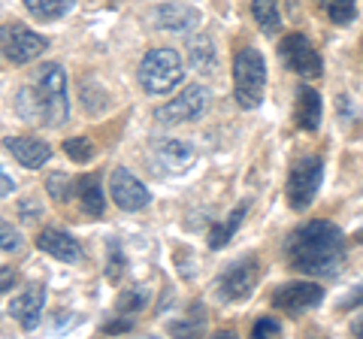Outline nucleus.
<instances>
[{
	"label": "nucleus",
	"mask_w": 363,
	"mask_h": 339,
	"mask_svg": "<svg viewBox=\"0 0 363 339\" xmlns=\"http://www.w3.org/2000/svg\"><path fill=\"white\" fill-rule=\"evenodd\" d=\"M285 255L306 276H333L345 261V236L330 221H309L288 236Z\"/></svg>",
	"instance_id": "1"
},
{
	"label": "nucleus",
	"mask_w": 363,
	"mask_h": 339,
	"mask_svg": "<svg viewBox=\"0 0 363 339\" xmlns=\"http://www.w3.org/2000/svg\"><path fill=\"white\" fill-rule=\"evenodd\" d=\"M18 116L30 124H49L58 128L70 116L67 104V73L61 64H40L33 70L30 85H25L16 97Z\"/></svg>",
	"instance_id": "2"
},
{
	"label": "nucleus",
	"mask_w": 363,
	"mask_h": 339,
	"mask_svg": "<svg viewBox=\"0 0 363 339\" xmlns=\"http://www.w3.org/2000/svg\"><path fill=\"white\" fill-rule=\"evenodd\" d=\"M267 91V64L257 49H242L233 61V97L242 109L260 106Z\"/></svg>",
	"instance_id": "3"
},
{
	"label": "nucleus",
	"mask_w": 363,
	"mask_h": 339,
	"mask_svg": "<svg viewBox=\"0 0 363 339\" xmlns=\"http://www.w3.org/2000/svg\"><path fill=\"white\" fill-rule=\"evenodd\" d=\"M182 58L173 49H152L140 64V82L149 94H169L182 82Z\"/></svg>",
	"instance_id": "4"
},
{
	"label": "nucleus",
	"mask_w": 363,
	"mask_h": 339,
	"mask_svg": "<svg viewBox=\"0 0 363 339\" xmlns=\"http://www.w3.org/2000/svg\"><path fill=\"white\" fill-rule=\"evenodd\" d=\"M45 49H49V40H45L43 33L25 28V25L0 28V67H6V64H30Z\"/></svg>",
	"instance_id": "5"
},
{
	"label": "nucleus",
	"mask_w": 363,
	"mask_h": 339,
	"mask_svg": "<svg viewBox=\"0 0 363 339\" xmlns=\"http://www.w3.org/2000/svg\"><path fill=\"white\" fill-rule=\"evenodd\" d=\"M324 179V161L321 157H303V161L294 164L291 179H288V203L297 212H303L309 203L315 200L318 188H321Z\"/></svg>",
	"instance_id": "6"
},
{
	"label": "nucleus",
	"mask_w": 363,
	"mask_h": 339,
	"mask_svg": "<svg viewBox=\"0 0 363 339\" xmlns=\"http://www.w3.org/2000/svg\"><path fill=\"white\" fill-rule=\"evenodd\" d=\"M279 49H281V61H285V67L291 73L306 76V79L321 76V55L315 52V46L303 37V33H288Z\"/></svg>",
	"instance_id": "7"
},
{
	"label": "nucleus",
	"mask_w": 363,
	"mask_h": 339,
	"mask_svg": "<svg viewBox=\"0 0 363 339\" xmlns=\"http://www.w3.org/2000/svg\"><path fill=\"white\" fill-rule=\"evenodd\" d=\"M109 194H112V200H116V206L124 209V212L145 209L152 203L149 188H145L128 167H116V173L109 176Z\"/></svg>",
	"instance_id": "8"
},
{
	"label": "nucleus",
	"mask_w": 363,
	"mask_h": 339,
	"mask_svg": "<svg viewBox=\"0 0 363 339\" xmlns=\"http://www.w3.org/2000/svg\"><path fill=\"white\" fill-rule=\"evenodd\" d=\"M206 100H209V91L203 85H188L185 91L179 97H173L169 104H164L157 109V121L161 124H179V121H194L203 116V109H206Z\"/></svg>",
	"instance_id": "9"
},
{
	"label": "nucleus",
	"mask_w": 363,
	"mask_h": 339,
	"mask_svg": "<svg viewBox=\"0 0 363 339\" xmlns=\"http://www.w3.org/2000/svg\"><path fill=\"white\" fill-rule=\"evenodd\" d=\"M257 276H260L257 257H242V261H236L230 269H224V276L218 279V294H221V300H230V303L245 300L248 294L255 291Z\"/></svg>",
	"instance_id": "10"
},
{
	"label": "nucleus",
	"mask_w": 363,
	"mask_h": 339,
	"mask_svg": "<svg viewBox=\"0 0 363 339\" xmlns=\"http://www.w3.org/2000/svg\"><path fill=\"white\" fill-rule=\"evenodd\" d=\"M321 297H324V291L318 288L315 282H288V285H281L276 294H272V306L281 309V312L300 315L303 309L318 306Z\"/></svg>",
	"instance_id": "11"
},
{
	"label": "nucleus",
	"mask_w": 363,
	"mask_h": 339,
	"mask_svg": "<svg viewBox=\"0 0 363 339\" xmlns=\"http://www.w3.org/2000/svg\"><path fill=\"white\" fill-rule=\"evenodd\" d=\"M37 245L43 248L45 255L58 257L61 264H79V261H82V245H79V240H73V236L64 233V230L45 228V230L37 236Z\"/></svg>",
	"instance_id": "12"
},
{
	"label": "nucleus",
	"mask_w": 363,
	"mask_h": 339,
	"mask_svg": "<svg viewBox=\"0 0 363 339\" xmlns=\"http://www.w3.org/2000/svg\"><path fill=\"white\" fill-rule=\"evenodd\" d=\"M4 145L25 170H37L52 157V149L37 137H6Z\"/></svg>",
	"instance_id": "13"
},
{
	"label": "nucleus",
	"mask_w": 363,
	"mask_h": 339,
	"mask_svg": "<svg viewBox=\"0 0 363 339\" xmlns=\"http://www.w3.org/2000/svg\"><path fill=\"white\" fill-rule=\"evenodd\" d=\"M43 300H45L43 285H28L25 291L18 294V297H13V303H9V315H13V318L25 327V330H33L37 321H40Z\"/></svg>",
	"instance_id": "14"
},
{
	"label": "nucleus",
	"mask_w": 363,
	"mask_h": 339,
	"mask_svg": "<svg viewBox=\"0 0 363 339\" xmlns=\"http://www.w3.org/2000/svg\"><path fill=\"white\" fill-rule=\"evenodd\" d=\"M321 97H318L315 88L303 85L297 91V106H294V118H297L300 130H315L321 124Z\"/></svg>",
	"instance_id": "15"
},
{
	"label": "nucleus",
	"mask_w": 363,
	"mask_h": 339,
	"mask_svg": "<svg viewBox=\"0 0 363 339\" xmlns=\"http://www.w3.org/2000/svg\"><path fill=\"white\" fill-rule=\"evenodd\" d=\"M157 28H164V30H191L200 21V13L197 9H191V6H182V4H164V6H157Z\"/></svg>",
	"instance_id": "16"
},
{
	"label": "nucleus",
	"mask_w": 363,
	"mask_h": 339,
	"mask_svg": "<svg viewBox=\"0 0 363 339\" xmlns=\"http://www.w3.org/2000/svg\"><path fill=\"white\" fill-rule=\"evenodd\" d=\"M76 191H79V200H82V212L88 218H100L106 209V197H104V188H100V176L91 173L76 179Z\"/></svg>",
	"instance_id": "17"
},
{
	"label": "nucleus",
	"mask_w": 363,
	"mask_h": 339,
	"mask_svg": "<svg viewBox=\"0 0 363 339\" xmlns=\"http://www.w3.org/2000/svg\"><path fill=\"white\" fill-rule=\"evenodd\" d=\"M157 157H161L164 167H169L173 173H182V170H188V164L194 161V149L182 140H167V143H161V149H157Z\"/></svg>",
	"instance_id": "18"
},
{
	"label": "nucleus",
	"mask_w": 363,
	"mask_h": 339,
	"mask_svg": "<svg viewBox=\"0 0 363 339\" xmlns=\"http://www.w3.org/2000/svg\"><path fill=\"white\" fill-rule=\"evenodd\" d=\"M76 0H25V9L40 21H55L73 9Z\"/></svg>",
	"instance_id": "19"
},
{
	"label": "nucleus",
	"mask_w": 363,
	"mask_h": 339,
	"mask_svg": "<svg viewBox=\"0 0 363 339\" xmlns=\"http://www.w3.org/2000/svg\"><path fill=\"white\" fill-rule=\"evenodd\" d=\"M252 13H255V21L260 25V30H264V33H276L279 30V25H281L279 0H255Z\"/></svg>",
	"instance_id": "20"
},
{
	"label": "nucleus",
	"mask_w": 363,
	"mask_h": 339,
	"mask_svg": "<svg viewBox=\"0 0 363 339\" xmlns=\"http://www.w3.org/2000/svg\"><path fill=\"white\" fill-rule=\"evenodd\" d=\"M245 209H248L245 203H242V206H236L230 218H227L224 224H215V228L209 230V245H212V248H224V245H227V240L233 236V230L240 228V221H242V216H245Z\"/></svg>",
	"instance_id": "21"
},
{
	"label": "nucleus",
	"mask_w": 363,
	"mask_h": 339,
	"mask_svg": "<svg viewBox=\"0 0 363 339\" xmlns=\"http://www.w3.org/2000/svg\"><path fill=\"white\" fill-rule=\"evenodd\" d=\"M188 52H191V58H194V64L200 67V70H206V67L212 70V67H215V49H212V43L206 37H194V40H191Z\"/></svg>",
	"instance_id": "22"
},
{
	"label": "nucleus",
	"mask_w": 363,
	"mask_h": 339,
	"mask_svg": "<svg viewBox=\"0 0 363 339\" xmlns=\"http://www.w3.org/2000/svg\"><path fill=\"white\" fill-rule=\"evenodd\" d=\"M321 4L327 6V13H330V18L336 25H348V21L357 16L354 0H321Z\"/></svg>",
	"instance_id": "23"
},
{
	"label": "nucleus",
	"mask_w": 363,
	"mask_h": 339,
	"mask_svg": "<svg viewBox=\"0 0 363 339\" xmlns=\"http://www.w3.org/2000/svg\"><path fill=\"white\" fill-rule=\"evenodd\" d=\"M73 191H76V179L64 176V173H52V176H49V194H52V200L67 203Z\"/></svg>",
	"instance_id": "24"
},
{
	"label": "nucleus",
	"mask_w": 363,
	"mask_h": 339,
	"mask_svg": "<svg viewBox=\"0 0 363 339\" xmlns=\"http://www.w3.org/2000/svg\"><path fill=\"white\" fill-rule=\"evenodd\" d=\"M64 152L70 155L76 164H85V161H91V157H94V145H91L88 137H70V140L64 143Z\"/></svg>",
	"instance_id": "25"
},
{
	"label": "nucleus",
	"mask_w": 363,
	"mask_h": 339,
	"mask_svg": "<svg viewBox=\"0 0 363 339\" xmlns=\"http://www.w3.org/2000/svg\"><path fill=\"white\" fill-rule=\"evenodd\" d=\"M0 248L4 252H18L21 248V233L6 218H0Z\"/></svg>",
	"instance_id": "26"
},
{
	"label": "nucleus",
	"mask_w": 363,
	"mask_h": 339,
	"mask_svg": "<svg viewBox=\"0 0 363 339\" xmlns=\"http://www.w3.org/2000/svg\"><path fill=\"white\" fill-rule=\"evenodd\" d=\"M145 303V291H124L121 294V300H118V312L121 315H130L136 312Z\"/></svg>",
	"instance_id": "27"
},
{
	"label": "nucleus",
	"mask_w": 363,
	"mask_h": 339,
	"mask_svg": "<svg viewBox=\"0 0 363 339\" xmlns=\"http://www.w3.org/2000/svg\"><path fill=\"white\" fill-rule=\"evenodd\" d=\"M124 273V255H121V245L118 243H112L109 245V264H106V276L116 282L118 276Z\"/></svg>",
	"instance_id": "28"
},
{
	"label": "nucleus",
	"mask_w": 363,
	"mask_h": 339,
	"mask_svg": "<svg viewBox=\"0 0 363 339\" xmlns=\"http://www.w3.org/2000/svg\"><path fill=\"white\" fill-rule=\"evenodd\" d=\"M252 333H255V336H279V333H281V324L272 321V318H260V321L255 324Z\"/></svg>",
	"instance_id": "29"
},
{
	"label": "nucleus",
	"mask_w": 363,
	"mask_h": 339,
	"mask_svg": "<svg viewBox=\"0 0 363 339\" xmlns=\"http://www.w3.org/2000/svg\"><path fill=\"white\" fill-rule=\"evenodd\" d=\"M16 285V269L13 267H0V294Z\"/></svg>",
	"instance_id": "30"
},
{
	"label": "nucleus",
	"mask_w": 363,
	"mask_h": 339,
	"mask_svg": "<svg viewBox=\"0 0 363 339\" xmlns=\"http://www.w3.org/2000/svg\"><path fill=\"white\" fill-rule=\"evenodd\" d=\"M13 191H16V182H13V176H6L4 170H0V197L13 194Z\"/></svg>",
	"instance_id": "31"
},
{
	"label": "nucleus",
	"mask_w": 363,
	"mask_h": 339,
	"mask_svg": "<svg viewBox=\"0 0 363 339\" xmlns=\"http://www.w3.org/2000/svg\"><path fill=\"white\" fill-rule=\"evenodd\" d=\"M363 303V291H357V294H351V297H345L342 303H339V309H357Z\"/></svg>",
	"instance_id": "32"
},
{
	"label": "nucleus",
	"mask_w": 363,
	"mask_h": 339,
	"mask_svg": "<svg viewBox=\"0 0 363 339\" xmlns=\"http://www.w3.org/2000/svg\"><path fill=\"white\" fill-rule=\"evenodd\" d=\"M133 321H116V324H106L104 327V333H124V330H130Z\"/></svg>",
	"instance_id": "33"
},
{
	"label": "nucleus",
	"mask_w": 363,
	"mask_h": 339,
	"mask_svg": "<svg viewBox=\"0 0 363 339\" xmlns=\"http://www.w3.org/2000/svg\"><path fill=\"white\" fill-rule=\"evenodd\" d=\"M354 333H357V336H363V318L354 324Z\"/></svg>",
	"instance_id": "34"
}]
</instances>
